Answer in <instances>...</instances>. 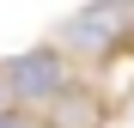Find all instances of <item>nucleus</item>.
<instances>
[{
    "mask_svg": "<svg viewBox=\"0 0 134 128\" xmlns=\"http://www.w3.org/2000/svg\"><path fill=\"white\" fill-rule=\"evenodd\" d=\"M61 37H67V49H73V55L98 61V55L116 49V37H122V6H116V0H98V6H85V12L67 18Z\"/></svg>",
    "mask_w": 134,
    "mask_h": 128,
    "instance_id": "nucleus-1",
    "label": "nucleus"
},
{
    "mask_svg": "<svg viewBox=\"0 0 134 128\" xmlns=\"http://www.w3.org/2000/svg\"><path fill=\"white\" fill-rule=\"evenodd\" d=\"M61 55L55 49H31V55H18L6 61V92L12 98H25V104H43V98H55L61 92Z\"/></svg>",
    "mask_w": 134,
    "mask_h": 128,
    "instance_id": "nucleus-2",
    "label": "nucleus"
},
{
    "mask_svg": "<svg viewBox=\"0 0 134 128\" xmlns=\"http://www.w3.org/2000/svg\"><path fill=\"white\" fill-rule=\"evenodd\" d=\"M0 128H31L25 116H6V110H0Z\"/></svg>",
    "mask_w": 134,
    "mask_h": 128,
    "instance_id": "nucleus-3",
    "label": "nucleus"
},
{
    "mask_svg": "<svg viewBox=\"0 0 134 128\" xmlns=\"http://www.w3.org/2000/svg\"><path fill=\"white\" fill-rule=\"evenodd\" d=\"M0 104H6V79H0Z\"/></svg>",
    "mask_w": 134,
    "mask_h": 128,
    "instance_id": "nucleus-4",
    "label": "nucleus"
}]
</instances>
